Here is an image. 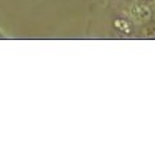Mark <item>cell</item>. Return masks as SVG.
<instances>
[{"mask_svg": "<svg viewBox=\"0 0 155 156\" xmlns=\"http://www.w3.org/2000/svg\"><path fill=\"white\" fill-rule=\"evenodd\" d=\"M143 2H150V0H143Z\"/></svg>", "mask_w": 155, "mask_h": 156, "instance_id": "7a4b0ae2", "label": "cell"}, {"mask_svg": "<svg viewBox=\"0 0 155 156\" xmlns=\"http://www.w3.org/2000/svg\"><path fill=\"white\" fill-rule=\"evenodd\" d=\"M131 13L138 22H146L151 17V11L146 5H135L132 8Z\"/></svg>", "mask_w": 155, "mask_h": 156, "instance_id": "6da1fadb", "label": "cell"}]
</instances>
